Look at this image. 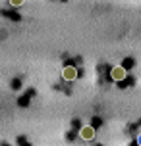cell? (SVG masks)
<instances>
[{
    "instance_id": "6da1fadb",
    "label": "cell",
    "mask_w": 141,
    "mask_h": 146,
    "mask_svg": "<svg viewBox=\"0 0 141 146\" xmlns=\"http://www.w3.org/2000/svg\"><path fill=\"white\" fill-rule=\"evenodd\" d=\"M62 79L64 81H75L77 79V69L74 66H66L62 69Z\"/></svg>"
},
{
    "instance_id": "7a4b0ae2",
    "label": "cell",
    "mask_w": 141,
    "mask_h": 146,
    "mask_svg": "<svg viewBox=\"0 0 141 146\" xmlns=\"http://www.w3.org/2000/svg\"><path fill=\"white\" fill-rule=\"evenodd\" d=\"M126 67H122V66H116V67H112L110 69V77L114 81H124L126 79Z\"/></svg>"
},
{
    "instance_id": "3957f363",
    "label": "cell",
    "mask_w": 141,
    "mask_h": 146,
    "mask_svg": "<svg viewBox=\"0 0 141 146\" xmlns=\"http://www.w3.org/2000/svg\"><path fill=\"white\" fill-rule=\"evenodd\" d=\"M79 137H81L83 140H91L93 137H95V127H91V125L81 127V129H79Z\"/></svg>"
},
{
    "instance_id": "277c9868",
    "label": "cell",
    "mask_w": 141,
    "mask_h": 146,
    "mask_svg": "<svg viewBox=\"0 0 141 146\" xmlns=\"http://www.w3.org/2000/svg\"><path fill=\"white\" fill-rule=\"evenodd\" d=\"M23 2H25V0H10V4H12V6H15V8H17V6H21Z\"/></svg>"
},
{
    "instance_id": "5b68a950",
    "label": "cell",
    "mask_w": 141,
    "mask_h": 146,
    "mask_svg": "<svg viewBox=\"0 0 141 146\" xmlns=\"http://www.w3.org/2000/svg\"><path fill=\"white\" fill-rule=\"evenodd\" d=\"M139 142H141V139H139Z\"/></svg>"
}]
</instances>
